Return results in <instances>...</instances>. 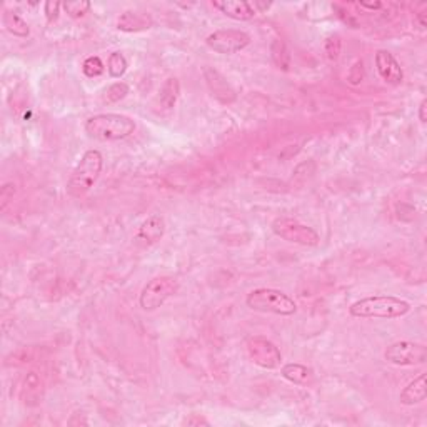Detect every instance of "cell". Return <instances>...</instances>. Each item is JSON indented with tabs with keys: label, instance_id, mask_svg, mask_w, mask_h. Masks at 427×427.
Masks as SVG:
<instances>
[{
	"label": "cell",
	"instance_id": "22",
	"mask_svg": "<svg viewBox=\"0 0 427 427\" xmlns=\"http://www.w3.org/2000/svg\"><path fill=\"white\" fill-rule=\"evenodd\" d=\"M128 90L131 89H128V85L126 84V82H114V84L109 85L106 90H103L102 101L103 103H117L127 97Z\"/></svg>",
	"mask_w": 427,
	"mask_h": 427
},
{
	"label": "cell",
	"instance_id": "31",
	"mask_svg": "<svg viewBox=\"0 0 427 427\" xmlns=\"http://www.w3.org/2000/svg\"><path fill=\"white\" fill-rule=\"evenodd\" d=\"M251 6H252V9H254L256 14L271 9V3H264V2H251Z\"/></svg>",
	"mask_w": 427,
	"mask_h": 427
},
{
	"label": "cell",
	"instance_id": "2",
	"mask_svg": "<svg viewBox=\"0 0 427 427\" xmlns=\"http://www.w3.org/2000/svg\"><path fill=\"white\" fill-rule=\"evenodd\" d=\"M410 302L396 296H371L351 304L349 312L358 319H399L410 312Z\"/></svg>",
	"mask_w": 427,
	"mask_h": 427
},
{
	"label": "cell",
	"instance_id": "26",
	"mask_svg": "<svg viewBox=\"0 0 427 427\" xmlns=\"http://www.w3.org/2000/svg\"><path fill=\"white\" fill-rule=\"evenodd\" d=\"M364 76H366V72H364V62L362 60H355L354 65H352L351 70H349V76H347V81H349L352 85H359L360 82L364 81Z\"/></svg>",
	"mask_w": 427,
	"mask_h": 427
},
{
	"label": "cell",
	"instance_id": "32",
	"mask_svg": "<svg viewBox=\"0 0 427 427\" xmlns=\"http://www.w3.org/2000/svg\"><path fill=\"white\" fill-rule=\"evenodd\" d=\"M417 22H419V28H422V31H424V28H426V15L424 14H419L417 15Z\"/></svg>",
	"mask_w": 427,
	"mask_h": 427
},
{
	"label": "cell",
	"instance_id": "27",
	"mask_svg": "<svg viewBox=\"0 0 427 427\" xmlns=\"http://www.w3.org/2000/svg\"><path fill=\"white\" fill-rule=\"evenodd\" d=\"M60 9H62L60 2H53V0H49V2L44 3V14H45V19H47L49 24L56 22V20L59 19Z\"/></svg>",
	"mask_w": 427,
	"mask_h": 427
},
{
	"label": "cell",
	"instance_id": "11",
	"mask_svg": "<svg viewBox=\"0 0 427 427\" xmlns=\"http://www.w3.org/2000/svg\"><path fill=\"white\" fill-rule=\"evenodd\" d=\"M204 78L215 101L224 103V106L235 101V90L232 89V85L227 82V78L224 77L219 70H215L214 67H206Z\"/></svg>",
	"mask_w": 427,
	"mask_h": 427
},
{
	"label": "cell",
	"instance_id": "12",
	"mask_svg": "<svg viewBox=\"0 0 427 427\" xmlns=\"http://www.w3.org/2000/svg\"><path fill=\"white\" fill-rule=\"evenodd\" d=\"M212 6L224 15L232 20H239V22H247L256 17L251 2H246V0H215Z\"/></svg>",
	"mask_w": 427,
	"mask_h": 427
},
{
	"label": "cell",
	"instance_id": "3",
	"mask_svg": "<svg viewBox=\"0 0 427 427\" xmlns=\"http://www.w3.org/2000/svg\"><path fill=\"white\" fill-rule=\"evenodd\" d=\"M102 169H103V157L101 152H99L97 149H89V151H85L67 181L69 196L74 199L84 197L85 194L94 187L95 182L99 181Z\"/></svg>",
	"mask_w": 427,
	"mask_h": 427
},
{
	"label": "cell",
	"instance_id": "4",
	"mask_svg": "<svg viewBox=\"0 0 427 427\" xmlns=\"http://www.w3.org/2000/svg\"><path fill=\"white\" fill-rule=\"evenodd\" d=\"M246 304L249 309L262 314L291 317L297 312V302L289 294L272 287H259L247 294Z\"/></svg>",
	"mask_w": 427,
	"mask_h": 427
},
{
	"label": "cell",
	"instance_id": "18",
	"mask_svg": "<svg viewBox=\"0 0 427 427\" xmlns=\"http://www.w3.org/2000/svg\"><path fill=\"white\" fill-rule=\"evenodd\" d=\"M179 94H181L179 81H177L176 77H169L159 90V97H157L159 106L162 107L164 110H172L174 107H176L177 101H179Z\"/></svg>",
	"mask_w": 427,
	"mask_h": 427
},
{
	"label": "cell",
	"instance_id": "29",
	"mask_svg": "<svg viewBox=\"0 0 427 427\" xmlns=\"http://www.w3.org/2000/svg\"><path fill=\"white\" fill-rule=\"evenodd\" d=\"M426 110H427V99H422V102L419 103V112H417V115H419V120H421L422 124H426L427 122V115H426Z\"/></svg>",
	"mask_w": 427,
	"mask_h": 427
},
{
	"label": "cell",
	"instance_id": "25",
	"mask_svg": "<svg viewBox=\"0 0 427 427\" xmlns=\"http://www.w3.org/2000/svg\"><path fill=\"white\" fill-rule=\"evenodd\" d=\"M103 70H106V65H103L101 57H97V56L87 57V59L84 60V64H82V72L90 78L102 76Z\"/></svg>",
	"mask_w": 427,
	"mask_h": 427
},
{
	"label": "cell",
	"instance_id": "19",
	"mask_svg": "<svg viewBox=\"0 0 427 427\" xmlns=\"http://www.w3.org/2000/svg\"><path fill=\"white\" fill-rule=\"evenodd\" d=\"M2 20H3V27H6L7 32H10L14 37L24 39V37H28V34H31V27H28V24L20 17L19 14H15V12L6 10L3 12Z\"/></svg>",
	"mask_w": 427,
	"mask_h": 427
},
{
	"label": "cell",
	"instance_id": "30",
	"mask_svg": "<svg viewBox=\"0 0 427 427\" xmlns=\"http://www.w3.org/2000/svg\"><path fill=\"white\" fill-rule=\"evenodd\" d=\"M359 7L366 10H379V9H383V3L380 2H359Z\"/></svg>",
	"mask_w": 427,
	"mask_h": 427
},
{
	"label": "cell",
	"instance_id": "16",
	"mask_svg": "<svg viewBox=\"0 0 427 427\" xmlns=\"http://www.w3.org/2000/svg\"><path fill=\"white\" fill-rule=\"evenodd\" d=\"M152 27V19L147 14L142 12H134V10H126L124 14H120L117 19V28L120 32H142Z\"/></svg>",
	"mask_w": 427,
	"mask_h": 427
},
{
	"label": "cell",
	"instance_id": "28",
	"mask_svg": "<svg viewBox=\"0 0 427 427\" xmlns=\"http://www.w3.org/2000/svg\"><path fill=\"white\" fill-rule=\"evenodd\" d=\"M182 424L184 426H210V422L207 421L206 417L199 416V414H190L189 417H185L184 421H182Z\"/></svg>",
	"mask_w": 427,
	"mask_h": 427
},
{
	"label": "cell",
	"instance_id": "14",
	"mask_svg": "<svg viewBox=\"0 0 427 427\" xmlns=\"http://www.w3.org/2000/svg\"><path fill=\"white\" fill-rule=\"evenodd\" d=\"M427 374L426 372H422V374H419L416 379H412L410 383L405 385L404 389H402L399 401L401 404L404 405H417L421 404V402L426 401L427 397Z\"/></svg>",
	"mask_w": 427,
	"mask_h": 427
},
{
	"label": "cell",
	"instance_id": "9",
	"mask_svg": "<svg viewBox=\"0 0 427 427\" xmlns=\"http://www.w3.org/2000/svg\"><path fill=\"white\" fill-rule=\"evenodd\" d=\"M206 44L214 52L232 56V53H237L249 47L251 35L240 28H219V31H214L212 34L207 35Z\"/></svg>",
	"mask_w": 427,
	"mask_h": 427
},
{
	"label": "cell",
	"instance_id": "10",
	"mask_svg": "<svg viewBox=\"0 0 427 427\" xmlns=\"http://www.w3.org/2000/svg\"><path fill=\"white\" fill-rule=\"evenodd\" d=\"M374 62L377 74H379L385 84H402V81H404V70H402L401 64L397 62L396 57H394V53L384 51V49H379L374 56Z\"/></svg>",
	"mask_w": 427,
	"mask_h": 427
},
{
	"label": "cell",
	"instance_id": "1",
	"mask_svg": "<svg viewBox=\"0 0 427 427\" xmlns=\"http://www.w3.org/2000/svg\"><path fill=\"white\" fill-rule=\"evenodd\" d=\"M85 134L99 142H119L127 139L135 132V120L128 115L114 114H95L90 115L84 124Z\"/></svg>",
	"mask_w": 427,
	"mask_h": 427
},
{
	"label": "cell",
	"instance_id": "7",
	"mask_svg": "<svg viewBox=\"0 0 427 427\" xmlns=\"http://www.w3.org/2000/svg\"><path fill=\"white\" fill-rule=\"evenodd\" d=\"M247 355L257 367L265 371H276L282 366V354L279 347L264 335H252L246 342Z\"/></svg>",
	"mask_w": 427,
	"mask_h": 427
},
{
	"label": "cell",
	"instance_id": "15",
	"mask_svg": "<svg viewBox=\"0 0 427 427\" xmlns=\"http://www.w3.org/2000/svg\"><path fill=\"white\" fill-rule=\"evenodd\" d=\"M165 232V222L159 214L151 215L146 221L142 222V226L137 231L135 240H142L146 244H156L164 237Z\"/></svg>",
	"mask_w": 427,
	"mask_h": 427
},
{
	"label": "cell",
	"instance_id": "21",
	"mask_svg": "<svg viewBox=\"0 0 427 427\" xmlns=\"http://www.w3.org/2000/svg\"><path fill=\"white\" fill-rule=\"evenodd\" d=\"M127 59L124 57L122 52H112L109 56V62H107V72L112 78H120L126 76L127 72Z\"/></svg>",
	"mask_w": 427,
	"mask_h": 427
},
{
	"label": "cell",
	"instance_id": "13",
	"mask_svg": "<svg viewBox=\"0 0 427 427\" xmlns=\"http://www.w3.org/2000/svg\"><path fill=\"white\" fill-rule=\"evenodd\" d=\"M22 402L28 408H35L44 399V383L37 372H28L24 379L22 391H20Z\"/></svg>",
	"mask_w": 427,
	"mask_h": 427
},
{
	"label": "cell",
	"instance_id": "20",
	"mask_svg": "<svg viewBox=\"0 0 427 427\" xmlns=\"http://www.w3.org/2000/svg\"><path fill=\"white\" fill-rule=\"evenodd\" d=\"M271 57L272 62L277 65V69L289 70L291 69V52H289L287 45L284 40L276 39L271 44Z\"/></svg>",
	"mask_w": 427,
	"mask_h": 427
},
{
	"label": "cell",
	"instance_id": "23",
	"mask_svg": "<svg viewBox=\"0 0 427 427\" xmlns=\"http://www.w3.org/2000/svg\"><path fill=\"white\" fill-rule=\"evenodd\" d=\"M90 2L87 0H69V2L62 3V9L69 14V17L72 19H81L84 17L87 12L90 10Z\"/></svg>",
	"mask_w": 427,
	"mask_h": 427
},
{
	"label": "cell",
	"instance_id": "5",
	"mask_svg": "<svg viewBox=\"0 0 427 427\" xmlns=\"http://www.w3.org/2000/svg\"><path fill=\"white\" fill-rule=\"evenodd\" d=\"M177 292H179V281L176 277L157 276L144 285L139 296V305L146 312H152V310L162 308Z\"/></svg>",
	"mask_w": 427,
	"mask_h": 427
},
{
	"label": "cell",
	"instance_id": "24",
	"mask_svg": "<svg viewBox=\"0 0 427 427\" xmlns=\"http://www.w3.org/2000/svg\"><path fill=\"white\" fill-rule=\"evenodd\" d=\"M341 52H342L341 37H339L337 34H333L327 37V39L324 40V53H326L327 60L335 62L339 57H341Z\"/></svg>",
	"mask_w": 427,
	"mask_h": 427
},
{
	"label": "cell",
	"instance_id": "17",
	"mask_svg": "<svg viewBox=\"0 0 427 427\" xmlns=\"http://www.w3.org/2000/svg\"><path fill=\"white\" fill-rule=\"evenodd\" d=\"M281 376L284 377L285 380H289V383L296 385H308L312 383L314 379L312 371H310L308 366L299 362L284 364V366L281 367Z\"/></svg>",
	"mask_w": 427,
	"mask_h": 427
},
{
	"label": "cell",
	"instance_id": "8",
	"mask_svg": "<svg viewBox=\"0 0 427 427\" xmlns=\"http://www.w3.org/2000/svg\"><path fill=\"white\" fill-rule=\"evenodd\" d=\"M384 359L394 366H421L427 360V347L424 344L412 341H397L387 346L384 351Z\"/></svg>",
	"mask_w": 427,
	"mask_h": 427
},
{
	"label": "cell",
	"instance_id": "6",
	"mask_svg": "<svg viewBox=\"0 0 427 427\" xmlns=\"http://www.w3.org/2000/svg\"><path fill=\"white\" fill-rule=\"evenodd\" d=\"M271 229L277 237H281L285 242L297 244L304 247H317L321 244V235L316 229L310 226H305L292 217H277L271 224Z\"/></svg>",
	"mask_w": 427,
	"mask_h": 427
}]
</instances>
